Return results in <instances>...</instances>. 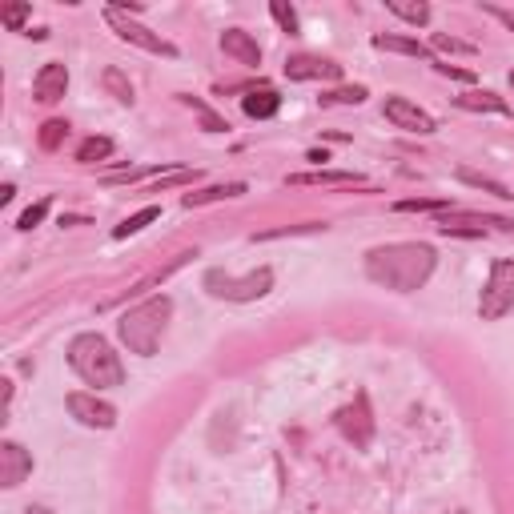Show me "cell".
I'll use <instances>...</instances> for the list:
<instances>
[{
    "instance_id": "6da1fadb",
    "label": "cell",
    "mask_w": 514,
    "mask_h": 514,
    "mask_svg": "<svg viewBox=\"0 0 514 514\" xmlns=\"http://www.w3.org/2000/svg\"><path fill=\"white\" fill-rule=\"evenodd\" d=\"M438 253L426 241H390L366 253V278L394 294H414L430 282Z\"/></svg>"
},
{
    "instance_id": "7a4b0ae2",
    "label": "cell",
    "mask_w": 514,
    "mask_h": 514,
    "mask_svg": "<svg viewBox=\"0 0 514 514\" xmlns=\"http://www.w3.org/2000/svg\"><path fill=\"white\" fill-rule=\"evenodd\" d=\"M169 318H173V298L157 294V298H145L141 306H133L129 314H121L117 334H121V342L129 346V354L153 358L157 346H161V334H165Z\"/></svg>"
},
{
    "instance_id": "3957f363",
    "label": "cell",
    "mask_w": 514,
    "mask_h": 514,
    "mask_svg": "<svg viewBox=\"0 0 514 514\" xmlns=\"http://www.w3.org/2000/svg\"><path fill=\"white\" fill-rule=\"evenodd\" d=\"M69 366L77 370V378L85 386H97V390H113V386L125 382L121 354L101 334H77L69 342Z\"/></svg>"
},
{
    "instance_id": "277c9868",
    "label": "cell",
    "mask_w": 514,
    "mask_h": 514,
    "mask_svg": "<svg viewBox=\"0 0 514 514\" xmlns=\"http://www.w3.org/2000/svg\"><path fill=\"white\" fill-rule=\"evenodd\" d=\"M205 290L213 298H225V302H257V298H266L274 290V270L262 266V270H253L245 278H233L225 270H209L205 274Z\"/></svg>"
},
{
    "instance_id": "5b68a950",
    "label": "cell",
    "mask_w": 514,
    "mask_h": 514,
    "mask_svg": "<svg viewBox=\"0 0 514 514\" xmlns=\"http://www.w3.org/2000/svg\"><path fill=\"white\" fill-rule=\"evenodd\" d=\"M514 310V262L502 257V262L490 266V278H486V290L478 298V314L482 322H498Z\"/></svg>"
},
{
    "instance_id": "8992f818",
    "label": "cell",
    "mask_w": 514,
    "mask_h": 514,
    "mask_svg": "<svg viewBox=\"0 0 514 514\" xmlns=\"http://www.w3.org/2000/svg\"><path fill=\"white\" fill-rule=\"evenodd\" d=\"M105 21H109V29H113L121 41H129V45H137V49H145V53H157V57H177V49H173L169 41H161L153 29H145V25L129 21V13H125L121 5L105 9Z\"/></svg>"
},
{
    "instance_id": "52a82bcc",
    "label": "cell",
    "mask_w": 514,
    "mask_h": 514,
    "mask_svg": "<svg viewBox=\"0 0 514 514\" xmlns=\"http://www.w3.org/2000/svg\"><path fill=\"white\" fill-rule=\"evenodd\" d=\"M69 414H73L81 426H93V430H113V426H117V406H109L105 398L85 394V390H73V394H69Z\"/></svg>"
},
{
    "instance_id": "ba28073f",
    "label": "cell",
    "mask_w": 514,
    "mask_h": 514,
    "mask_svg": "<svg viewBox=\"0 0 514 514\" xmlns=\"http://www.w3.org/2000/svg\"><path fill=\"white\" fill-rule=\"evenodd\" d=\"M382 113H386V121L390 125H398V129H406V133H434L438 125H434V117L426 113V109H418L414 101H406V97H386V105H382Z\"/></svg>"
},
{
    "instance_id": "9c48e42d",
    "label": "cell",
    "mask_w": 514,
    "mask_h": 514,
    "mask_svg": "<svg viewBox=\"0 0 514 514\" xmlns=\"http://www.w3.org/2000/svg\"><path fill=\"white\" fill-rule=\"evenodd\" d=\"M338 426H342V434H346V438H350L358 450H366V446H370V438H374L370 398H366V394H358V398H354V406L338 410Z\"/></svg>"
},
{
    "instance_id": "30bf717a",
    "label": "cell",
    "mask_w": 514,
    "mask_h": 514,
    "mask_svg": "<svg viewBox=\"0 0 514 514\" xmlns=\"http://www.w3.org/2000/svg\"><path fill=\"white\" fill-rule=\"evenodd\" d=\"M33 474V454L21 442H0V486L17 490Z\"/></svg>"
},
{
    "instance_id": "8fae6325",
    "label": "cell",
    "mask_w": 514,
    "mask_h": 514,
    "mask_svg": "<svg viewBox=\"0 0 514 514\" xmlns=\"http://www.w3.org/2000/svg\"><path fill=\"white\" fill-rule=\"evenodd\" d=\"M286 77L290 81H338L342 77V65L326 61V57H290L286 61Z\"/></svg>"
},
{
    "instance_id": "7c38bea8",
    "label": "cell",
    "mask_w": 514,
    "mask_h": 514,
    "mask_svg": "<svg viewBox=\"0 0 514 514\" xmlns=\"http://www.w3.org/2000/svg\"><path fill=\"white\" fill-rule=\"evenodd\" d=\"M65 93H69V69H65L61 61H49V65L37 73V81H33V97H37L41 105H57Z\"/></svg>"
},
{
    "instance_id": "4fadbf2b",
    "label": "cell",
    "mask_w": 514,
    "mask_h": 514,
    "mask_svg": "<svg viewBox=\"0 0 514 514\" xmlns=\"http://www.w3.org/2000/svg\"><path fill=\"white\" fill-rule=\"evenodd\" d=\"M221 49H225V57H233V61H241V65H262V49H257V41L245 33V29H225L221 33Z\"/></svg>"
},
{
    "instance_id": "5bb4252c",
    "label": "cell",
    "mask_w": 514,
    "mask_h": 514,
    "mask_svg": "<svg viewBox=\"0 0 514 514\" xmlns=\"http://www.w3.org/2000/svg\"><path fill=\"white\" fill-rule=\"evenodd\" d=\"M241 109H245V117H253V121H270V117L282 109V97H278L270 85H262V89H249V93L241 97Z\"/></svg>"
},
{
    "instance_id": "9a60e30c",
    "label": "cell",
    "mask_w": 514,
    "mask_h": 514,
    "mask_svg": "<svg viewBox=\"0 0 514 514\" xmlns=\"http://www.w3.org/2000/svg\"><path fill=\"white\" fill-rule=\"evenodd\" d=\"M374 49H386V53H402V57H418V61H430L434 65V53L414 41V37H394V33H378L374 37Z\"/></svg>"
},
{
    "instance_id": "2e32d148",
    "label": "cell",
    "mask_w": 514,
    "mask_h": 514,
    "mask_svg": "<svg viewBox=\"0 0 514 514\" xmlns=\"http://www.w3.org/2000/svg\"><path fill=\"white\" fill-rule=\"evenodd\" d=\"M290 185H362V173H350V169H318V173H290Z\"/></svg>"
},
{
    "instance_id": "e0dca14e",
    "label": "cell",
    "mask_w": 514,
    "mask_h": 514,
    "mask_svg": "<svg viewBox=\"0 0 514 514\" xmlns=\"http://www.w3.org/2000/svg\"><path fill=\"white\" fill-rule=\"evenodd\" d=\"M454 105L458 109H470V113H510L506 109V101L502 97H494V93H486V89H470V93H462V97H454Z\"/></svg>"
},
{
    "instance_id": "ac0fdd59",
    "label": "cell",
    "mask_w": 514,
    "mask_h": 514,
    "mask_svg": "<svg viewBox=\"0 0 514 514\" xmlns=\"http://www.w3.org/2000/svg\"><path fill=\"white\" fill-rule=\"evenodd\" d=\"M245 193V185L241 181H229V185H209V189H201V193H185V209H197V205H205V201H225V197H241Z\"/></svg>"
},
{
    "instance_id": "d6986e66",
    "label": "cell",
    "mask_w": 514,
    "mask_h": 514,
    "mask_svg": "<svg viewBox=\"0 0 514 514\" xmlns=\"http://www.w3.org/2000/svg\"><path fill=\"white\" fill-rule=\"evenodd\" d=\"M458 181H462V185H474V189H482V193H490V197H502V201L514 197L502 181H494V177H486V173H474V169H458Z\"/></svg>"
},
{
    "instance_id": "ffe728a7",
    "label": "cell",
    "mask_w": 514,
    "mask_h": 514,
    "mask_svg": "<svg viewBox=\"0 0 514 514\" xmlns=\"http://www.w3.org/2000/svg\"><path fill=\"white\" fill-rule=\"evenodd\" d=\"M157 217H161V209H157V205H145L141 213L125 217V221H121V225L113 229V237H117V241H121V237H133V233H141V229H145L149 221H157Z\"/></svg>"
},
{
    "instance_id": "44dd1931",
    "label": "cell",
    "mask_w": 514,
    "mask_h": 514,
    "mask_svg": "<svg viewBox=\"0 0 514 514\" xmlns=\"http://www.w3.org/2000/svg\"><path fill=\"white\" fill-rule=\"evenodd\" d=\"M386 9H390L394 17H402V21H410L414 29L430 21V5H406V0H390V5H386Z\"/></svg>"
},
{
    "instance_id": "7402d4cb",
    "label": "cell",
    "mask_w": 514,
    "mask_h": 514,
    "mask_svg": "<svg viewBox=\"0 0 514 514\" xmlns=\"http://www.w3.org/2000/svg\"><path fill=\"white\" fill-rule=\"evenodd\" d=\"M65 137H69V121L53 117V121H45V125H41V137H37V141H41V149H45V153H53Z\"/></svg>"
},
{
    "instance_id": "603a6c76",
    "label": "cell",
    "mask_w": 514,
    "mask_h": 514,
    "mask_svg": "<svg viewBox=\"0 0 514 514\" xmlns=\"http://www.w3.org/2000/svg\"><path fill=\"white\" fill-rule=\"evenodd\" d=\"M109 153H113V141H109V137H89V141H81V149H77V161L93 165V161H105Z\"/></svg>"
},
{
    "instance_id": "cb8c5ba5",
    "label": "cell",
    "mask_w": 514,
    "mask_h": 514,
    "mask_svg": "<svg viewBox=\"0 0 514 514\" xmlns=\"http://www.w3.org/2000/svg\"><path fill=\"white\" fill-rule=\"evenodd\" d=\"M101 85L117 97V101H125V105H133V85L125 81V73L121 69H105V77H101Z\"/></svg>"
},
{
    "instance_id": "d4e9b609",
    "label": "cell",
    "mask_w": 514,
    "mask_h": 514,
    "mask_svg": "<svg viewBox=\"0 0 514 514\" xmlns=\"http://www.w3.org/2000/svg\"><path fill=\"white\" fill-rule=\"evenodd\" d=\"M362 101H366V89L362 85H346V89L322 93V105H362Z\"/></svg>"
},
{
    "instance_id": "484cf974",
    "label": "cell",
    "mask_w": 514,
    "mask_h": 514,
    "mask_svg": "<svg viewBox=\"0 0 514 514\" xmlns=\"http://www.w3.org/2000/svg\"><path fill=\"white\" fill-rule=\"evenodd\" d=\"M270 13H274V21L282 25V33H290V37L298 33V13L286 5V0H274V5H270Z\"/></svg>"
},
{
    "instance_id": "4316f807",
    "label": "cell",
    "mask_w": 514,
    "mask_h": 514,
    "mask_svg": "<svg viewBox=\"0 0 514 514\" xmlns=\"http://www.w3.org/2000/svg\"><path fill=\"white\" fill-rule=\"evenodd\" d=\"M181 101H185V105H193V109H197V113H201V125H205V129H209V133H221V129H229V125H225V121H221V117H217V113H209V109H205V105H201V101H197V97H181Z\"/></svg>"
},
{
    "instance_id": "83f0119b",
    "label": "cell",
    "mask_w": 514,
    "mask_h": 514,
    "mask_svg": "<svg viewBox=\"0 0 514 514\" xmlns=\"http://www.w3.org/2000/svg\"><path fill=\"white\" fill-rule=\"evenodd\" d=\"M189 181H197V169L189 173V169H169V173H157V193L161 189H169V185H189Z\"/></svg>"
},
{
    "instance_id": "f1b7e54d",
    "label": "cell",
    "mask_w": 514,
    "mask_h": 514,
    "mask_svg": "<svg viewBox=\"0 0 514 514\" xmlns=\"http://www.w3.org/2000/svg\"><path fill=\"white\" fill-rule=\"evenodd\" d=\"M29 13H33V5H9L5 13H0V21H5L13 33L17 29H25V21H29Z\"/></svg>"
},
{
    "instance_id": "f546056e",
    "label": "cell",
    "mask_w": 514,
    "mask_h": 514,
    "mask_svg": "<svg viewBox=\"0 0 514 514\" xmlns=\"http://www.w3.org/2000/svg\"><path fill=\"white\" fill-rule=\"evenodd\" d=\"M438 209H446V201H422V197L398 201V213H438Z\"/></svg>"
},
{
    "instance_id": "4dcf8cb0",
    "label": "cell",
    "mask_w": 514,
    "mask_h": 514,
    "mask_svg": "<svg viewBox=\"0 0 514 514\" xmlns=\"http://www.w3.org/2000/svg\"><path fill=\"white\" fill-rule=\"evenodd\" d=\"M45 213H49V201H37V205H29V209L21 213V221H17V229H37V225L45 221Z\"/></svg>"
},
{
    "instance_id": "1f68e13d",
    "label": "cell",
    "mask_w": 514,
    "mask_h": 514,
    "mask_svg": "<svg viewBox=\"0 0 514 514\" xmlns=\"http://www.w3.org/2000/svg\"><path fill=\"white\" fill-rule=\"evenodd\" d=\"M434 49H442V53H474L470 45H462V41H454V37H446V33L434 37Z\"/></svg>"
},
{
    "instance_id": "d6a6232c",
    "label": "cell",
    "mask_w": 514,
    "mask_h": 514,
    "mask_svg": "<svg viewBox=\"0 0 514 514\" xmlns=\"http://www.w3.org/2000/svg\"><path fill=\"white\" fill-rule=\"evenodd\" d=\"M314 229H326V225H322V221H310V225H294L290 233H314ZM282 233H286V229H274V233H262V237L253 233V241H270V237H282Z\"/></svg>"
},
{
    "instance_id": "836d02e7",
    "label": "cell",
    "mask_w": 514,
    "mask_h": 514,
    "mask_svg": "<svg viewBox=\"0 0 514 514\" xmlns=\"http://www.w3.org/2000/svg\"><path fill=\"white\" fill-rule=\"evenodd\" d=\"M434 69H438L442 77H454V81H474V77H470L466 69H450V65H438V61H434Z\"/></svg>"
},
{
    "instance_id": "e575fe53",
    "label": "cell",
    "mask_w": 514,
    "mask_h": 514,
    "mask_svg": "<svg viewBox=\"0 0 514 514\" xmlns=\"http://www.w3.org/2000/svg\"><path fill=\"white\" fill-rule=\"evenodd\" d=\"M490 13H494L502 25H510V29H514V13H506V9H490Z\"/></svg>"
},
{
    "instance_id": "d590c367",
    "label": "cell",
    "mask_w": 514,
    "mask_h": 514,
    "mask_svg": "<svg viewBox=\"0 0 514 514\" xmlns=\"http://www.w3.org/2000/svg\"><path fill=\"white\" fill-rule=\"evenodd\" d=\"M25 514H49V510H45V506H29Z\"/></svg>"
},
{
    "instance_id": "8d00e7d4",
    "label": "cell",
    "mask_w": 514,
    "mask_h": 514,
    "mask_svg": "<svg viewBox=\"0 0 514 514\" xmlns=\"http://www.w3.org/2000/svg\"><path fill=\"white\" fill-rule=\"evenodd\" d=\"M510 89H514V69H510Z\"/></svg>"
}]
</instances>
